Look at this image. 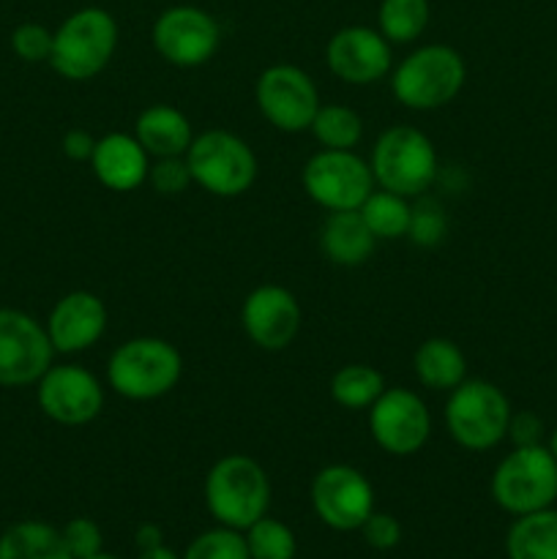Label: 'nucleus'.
Listing matches in <instances>:
<instances>
[{
	"instance_id": "19",
	"label": "nucleus",
	"mask_w": 557,
	"mask_h": 559,
	"mask_svg": "<svg viewBox=\"0 0 557 559\" xmlns=\"http://www.w3.org/2000/svg\"><path fill=\"white\" fill-rule=\"evenodd\" d=\"M147 158L151 156L137 136L112 131V134L96 140L91 167L98 183L107 186L109 191H134L147 180V169H151Z\"/></svg>"
},
{
	"instance_id": "27",
	"label": "nucleus",
	"mask_w": 557,
	"mask_h": 559,
	"mask_svg": "<svg viewBox=\"0 0 557 559\" xmlns=\"http://www.w3.org/2000/svg\"><path fill=\"white\" fill-rule=\"evenodd\" d=\"M431 20L429 0H382L377 9V31L391 44H410L424 36Z\"/></svg>"
},
{
	"instance_id": "3",
	"label": "nucleus",
	"mask_w": 557,
	"mask_h": 559,
	"mask_svg": "<svg viewBox=\"0 0 557 559\" xmlns=\"http://www.w3.org/2000/svg\"><path fill=\"white\" fill-rule=\"evenodd\" d=\"M467 80L464 58L448 44H426L410 52L391 74V91L402 107L429 112L451 104Z\"/></svg>"
},
{
	"instance_id": "8",
	"label": "nucleus",
	"mask_w": 557,
	"mask_h": 559,
	"mask_svg": "<svg viewBox=\"0 0 557 559\" xmlns=\"http://www.w3.org/2000/svg\"><path fill=\"white\" fill-rule=\"evenodd\" d=\"M491 497L513 516L549 508L557 500V459L549 448H513L491 475Z\"/></svg>"
},
{
	"instance_id": "41",
	"label": "nucleus",
	"mask_w": 557,
	"mask_h": 559,
	"mask_svg": "<svg viewBox=\"0 0 557 559\" xmlns=\"http://www.w3.org/2000/svg\"><path fill=\"white\" fill-rule=\"evenodd\" d=\"M87 559H118V557H112V555H104V551H98V555H93V557H87Z\"/></svg>"
},
{
	"instance_id": "24",
	"label": "nucleus",
	"mask_w": 557,
	"mask_h": 559,
	"mask_svg": "<svg viewBox=\"0 0 557 559\" xmlns=\"http://www.w3.org/2000/svg\"><path fill=\"white\" fill-rule=\"evenodd\" d=\"M0 559H74L63 533L44 522H20L0 535Z\"/></svg>"
},
{
	"instance_id": "28",
	"label": "nucleus",
	"mask_w": 557,
	"mask_h": 559,
	"mask_svg": "<svg viewBox=\"0 0 557 559\" xmlns=\"http://www.w3.org/2000/svg\"><path fill=\"white\" fill-rule=\"evenodd\" d=\"M309 131L328 151H353L364 140V120L344 104H320Z\"/></svg>"
},
{
	"instance_id": "15",
	"label": "nucleus",
	"mask_w": 557,
	"mask_h": 559,
	"mask_svg": "<svg viewBox=\"0 0 557 559\" xmlns=\"http://www.w3.org/2000/svg\"><path fill=\"white\" fill-rule=\"evenodd\" d=\"M38 409L60 426H85L104 409V388L93 371L76 364L49 366L36 382Z\"/></svg>"
},
{
	"instance_id": "33",
	"label": "nucleus",
	"mask_w": 557,
	"mask_h": 559,
	"mask_svg": "<svg viewBox=\"0 0 557 559\" xmlns=\"http://www.w3.org/2000/svg\"><path fill=\"white\" fill-rule=\"evenodd\" d=\"M52 31H47L38 22H22L20 27H14L11 33V49L20 60L25 63H49V55H52Z\"/></svg>"
},
{
	"instance_id": "20",
	"label": "nucleus",
	"mask_w": 557,
	"mask_h": 559,
	"mask_svg": "<svg viewBox=\"0 0 557 559\" xmlns=\"http://www.w3.org/2000/svg\"><path fill=\"white\" fill-rule=\"evenodd\" d=\"M377 238L360 211H331L320 227V251L339 267H358L375 254Z\"/></svg>"
},
{
	"instance_id": "37",
	"label": "nucleus",
	"mask_w": 557,
	"mask_h": 559,
	"mask_svg": "<svg viewBox=\"0 0 557 559\" xmlns=\"http://www.w3.org/2000/svg\"><path fill=\"white\" fill-rule=\"evenodd\" d=\"M60 151L71 162H91L93 151H96V136L85 129H69L60 140Z\"/></svg>"
},
{
	"instance_id": "5",
	"label": "nucleus",
	"mask_w": 557,
	"mask_h": 559,
	"mask_svg": "<svg viewBox=\"0 0 557 559\" xmlns=\"http://www.w3.org/2000/svg\"><path fill=\"white\" fill-rule=\"evenodd\" d=\"M371 175L380 189L407 200L424 197L437 180V151L429 136L413 126H391L371 147Z\"/></svg>"
},
{
	"instance_id": "30",
	"label": "nucleus",
	"mask_w": 557,
	"mask_h": 559,
	"mask_svg": "<svg viewBox=\"0 0 557 559\" xmlns=\"http://www.w3.org/2000/svg\"><path fill=\"white\" fill-rule=\"evenodd\" d=\"M183 559H251L240 530L218 527L197 535L186 549Z\"/></svg>"
},
{
	"instance_id": "25",
	"label": "nucleus",
	"mask_w": 557,
	"mask_h": 559,
	"mask_svg": "<svg viewBox=\"0 0 557 559\" xmlns=\"http://www.w3.org/2000/svg\"><path fill=\"white\" fill-rule=\"evenodd\" d=\"M386 391V377L375 366L349 364L331 377V399L342 409H369Z\"/></svg>"
},
{
	"instance_id": "17",
	"label": "nucleus",
	"mask_w": 557,
	"mask_h": 559,
	"mask_svg": "<svg viewBox=\"0 0 557 559\" xmlns=\"http://www.w3.org/2000/svg\"><path fill=\"white\" fill-rule=\"evenodd\" d=\"M328 69L347 85H375L391 71V41L364 25L342 27L325 47Z\"/></svg>"
},
{
	"instance_id": "1",
	"label": "nucleus",
	"mask_w": 557,
	"mask_h": 559,
	"mask_svg": "<svg viewBox=\"0 0 557 559\" xmlns=\"http://www.w3.org/2000/svg\"><path fill=\"white\" fill-rule=\"evenodd\" d=\"M205 506L222 527L249 530L271 506V480L246 453L222 456L205 478Z\"/></svg>"
},
{
	"instance_id": "39",
	"label": "nucleus",
	"mask_w": 557,
	"mask_h": 559,
	"mask_svg": "<svg viewBox=\"0 0 557 559\" xmlns=\"http://www.w3.org/2000/svg\"><path fill=\"white\" fill-rule=\"evenodd\" d=\"M137 559H178L173 555V551L167 549V546H156V549H145L140 551V557Z\"/></svg>"
},
{
	"instance_id": "6",
	"label": "nucleus",
	"mask_w": 557,
	"mask_h": 559,
	"mask_svg": "<svg viewBox=\"0 0 557 559\" xmlns=\"http://www.w3.org/2000/svg\"><path fill=\"white\" fill-rule=\"evenodd\" d=\"M511 404L489 380H464L448 393L446 429L464 451H491L508 435Z\"/></svg>"
},
{
	"instance_id": "23",
	"label": "nucleus",
	"mask_w": 557,
	"mask_h": 559,
	"mask_svg": "<svg viewBox=\"0 0 557 559\" xmlns=\"http://www.w3.org/2000/svg\"><path fill=\"white\" fill-rule=\"evenodd\" d=\"M508 559H557V511L524 513L506 538Z\"/></svg>"
},
{
	"instance_id": "13",
	"label": "nucleus",
	"mask_w": 557,
	"mask_h": 559,
	"mask_svg": "<svg viewBox=\"0 0 557 559\" xmlns=\"http://www.w3.org/2000/svg\"><path fill=\"white\" fill-rule=\"evenodd\" d=\"M311 508L331 530L353 533L375 513V489L360 469L349 464H331L311 480Z\"/></svg>"
},
{
	"instance_id": "16",
	"label": "nucleus",
	"mask_w": 557,
	"mask_h": 559,
	"mask_svg": "<svg viewBox=\"0 0 557 559\" xmlns=\"http://www.w3.org/2000/svg\"><path fill=\"white\" fill-rule=\"evenodd\" d=\"M240 322L251 344L268 353H282L298 338L304 311L287 287L262 284L251 289L240 309Z\"/></svg>"
},
{
	"instance_id": "40",
	"label": "nucleus",
	"mask_w": 557,
	"mask_h": 559,
	"mask_svg": "<svg viewBox=\"0 0 557 559\" xmlns=\"http://www.w3.org/2000/svg\"><path fill=\"white\" fill-rule=\"evenodd\" d=\"M549 451H552V456L557 459V429L552 431V440H549Z\"/></svg>"
},
{
	"instance_id": "32",
	"label": "nucleus",
	"mask_w": 557,
	"mask_h": 559,
	"mask_svg": "<svg viewBox=\"0 0 557 559\" xmlns=\"http://www.w3.org/2000/svg\"><path fill=\"white\" fill-rule=\"evenodd\" d=\"M147 183L153 186L156 194L178 197L183 194L194 180H191V169L186 156H167L156 158V164H151V169H147Z\"/></svg>"
},
{
	"instance_id": "21",
	"label": "nucleus",
	"mask_w": 557,
	"mask_h": 559,
	"mask_svg": "<svg viewBox=\"0 0 557 559\" xmlns=\"http://www.w3.org/2000/svg\"><path fill=\"white\" fill-rule=\"evenodd\" d=\"M134 136L145 147L147 156L167 158L186 156V151H189L197 134L191 129V120L178 107L153 104V107L142 109L140 118H137Z\"/></svg>"
},
{
	"instance_id": "35",
	"label": "nucleus",
	"mask_w": 557,
	"mask_h": 559,
	"mask_svg": "<svg viewBox=\"0 0 557 559\" xmlns=\"http://www.w3.org/2000/svg\"><path fill=\"white\" fill-rule=\"evenodd\" d=\"M364 540L377 551L396 549L399 540H402V524L391 516V513H371L369 519L360 527Z\"/></svg>"
},
{
	"instance_id": "7",
	"label": "nucleus",
	"mask_w": 557,
	"mask_h": 559,
	"mask_svg": "<svg viewBox=\"0 0 557 559\" xmlns=\"http://www.w3.org/2000/svg\"><path fill=\"white\" fill-rule=\"evenodd\" d=\"M191 180L213 197H240L254 186L257 156L249 142L224 129L202 131L186 151Z\"/></svg>"
},
{
	"instance_id": "4",
	"label": "nucleus",
	"mask_w": 557,
	"mask_h": 559,
	"mask_svg": "<svg viewBox=\"0 0 557 559\" xmlns=\"http://www.w3.org/2000/svg\"><path fill=\"white\" fill-rule=\"evenodd\" d=\"M118 49V22L109 11L87 5L60 22L52 36L49 66L63 80L85 82L107 69Z\"/></svg>"
},
{
	"instance_id": "26",
	"label": "nucleus",
	"mask_w": 557,
	"mask_h": 559,
	"mask_svg": "<svg viewBox=\"0 0 557 559\" xmlns=\"http://www.w3.org/2000/svg\"><path fill=\"white\" fill-rule=\"evenodd\" d=\"M358 211L377 240L407 238L410 213H413L407 197L393 194V191L386 189H375Z\"/></svg>"
},
{
	"instance_id": "36",
	"label": "nucleus",
	"mask_w": 557,
	"mask_h": 559,
	"mask_svg": "<svg viewBox=\"0 0 557 559\" xmlns=\"http://www.w3.org/2000/svg\"><path fill=\"white\" fill-rule=\"evenodd\" d=\"M506 437L513 442V448L541 445V440H544V420L535 413H511Z\"/></svg>"
},
{
	"instance_id": "34",
	"label": "nucleus",
	"mask_w": 557,
	"mask_h": 559,
	"mask_svg": "<svg viewBox=\"0 0 557 559\" xmlns=\"http://www.w3.org/2000/svg\"><path fill=\"white\" fill-rule=\"evenodd\" d=\"M63 540H66V549L71 551L74 559H87L104 549V535L102 527H98L93 519H71L63 530Z\"/></svg>"
},
{
	"instance_id": "22",
	"label": "nucleus",
	"mask_w": 557,
	"mask_h": 559,
	"mask_svg": "<svg viewBox=\"0 0 557 559\" xmlns=\"http://www.w3.org/2000/svg\"><path fill=\"white\" fill-rule=\"evenodd\" d=\"M413 371L418 382L429 391H448L467 380V360L459 344L451 338H426L418 344L413 355Z\"/></svg>"
},
{
	"instance_id": "38",
	"label": "nucleus",
	"mask_w": 557,
	"mask_h": 559,
	"mask_svg": "<svg viewBox=\"0 0 557 559\" xmlns=\"http://www.w3.org/2000/svg\"><path fill=\"white\" fill-rule=\"evenodd\" d=\"M137 549L145 551V549H156V546H164V535L162 530L156 527V524H142L140 530H137Z\"/></svg>"
},
{
	"instance_id": "29",
	"label": "nucleus",
	"mask_w": 557,
	"mask_h": 559,
	"mask_svg": "<svg viewBox=\"0 0 557 559\" xmlns=\"http://www.w3.org/2000/svg\"><path fill=\"white\" fill-rule=\"evenodd\" d=\"M244 538L251 559H295V551H298L293 530L278 519L262 516L246 530Z\"/></svg>"
},
{
	"instance_id": "11",
	"label": "nucleus",
	"mask_w": 557,
	"mask_h": 559,
	"mask_svg": "<svg viewBox=\"0 0 557 559\" xmlns=\"http://www.w3.org/2000/svg\"><path fill=\"white\" fill-rule=\"evenodd\" d=\"M47 328L20 309H0V388L36 385L52 366Z\"/></svg>"
},
{
	"instance_id": "31",
	"label": "nucleus",
	"mask_w": 557,
	"mask_h": 559,
	"mask_svg": "<svg viewBox=\"0 0 557 559\" xmlns=\"http://www.w3.org/2000/svg\"><path fill=\"white\" fill-rule=\"evenodd\" d=\"M448 235V216L446 207L437 200H420L413 205L410 213V229L407 238L413 240L418 249H435L446 240Z\"/></svg>"
},
{
	"instance_id": "12",
	"label": "nucleus",
	"mask_w": 557,
	"mask_h": 559,
	"mask_svg": "<svg viewBox=\"0 0 557 559\" xmlns=\"http://www.w3.org/2000/svg\"><path fill=\"white\" fill-rule=\"evenodd\" d=\"M369 435L391 456H413L429 442L431 415L410 388H386L369 407Z\"/></svg>"
},
{
	"instance_id": "2",
	"label": "nucleus",
	"mask_w": 557,
	"mask_h": 559,
	"mask_svg": "<svg viewBox=\"0 0 557 559\" xmlns=\"http://www.w3.org/2000/svg\"><path fill=\"white\" fill-rule=\"evenodd\" d=\"M183 374V358L167 338L137 336L120 344L107 364V382L129 402H153L173 391Z\"/></svg>"
},
{
	"instance_id": "14",
	"label": "nucleus",
	"mask_w": 557,
	"mask_h": 559,
	"mask_svg": "<svg viewBox=\"0 0 557 559\" xmlns=\"http://www.w3.org/2000/svg\"><path fill=\"white\" fill-rule=\"evenodd\" d=\"M222 31L218 22L197 5H173L153 22V47L178 69H197L216 55Z\"/></svg>"
},
{
	"instance_id": "18",
	"label": "nucleus",
	"mask_w": 557,
	"mask_h": 559,
	"mask_svg": "<svg viewBox=\"0 0 557 559\" xmlns=\"http://www.w3.org/2000/svg\"><path fill=\"white\" fill-rule=\"evenodd\" d=\"M107 306L96 293L74 289L55 300L44 328H47L55 353L76 355L102 342V336L107 333Z\"/></svg>"
},
{
	"instance_id": "10",
	"label": "nucleus",
	"mask_w": 557,
	"mask_h": 559,
	"mask_svg": "<svg viewBox=\"0 0 557 559\" xmlns=\"http://www.w3.org/2000/svg\"><path fill=\"white\" fill-rule=\"evenodd\" d=\"M254 98L262 118L284 134L309 131L311 120L320 109V93H317L315 80L293 63L268 66L257 76Z\"/></svg>"
},
{
	"instance_id": "9",
	"label": "nucleus",
	"mask_w": 557,
	"mask_h": 559,
	"mask_svg": "<svg viewBox=\"0 0 557 559\" xmlns=\"http://www.w3.org/2000/svg\"><path fill=\"white\" fill-rule=\"evenodd\" d=\"M304 191L325 211H358L375 191L371 167L355 151H317L300 173Z\"/></svg>"
}]
</instances>
